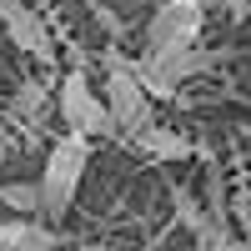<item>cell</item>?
I'll use <instances>...</instances> for the list:
<instances>
[{
	"mask_svg": "<svg viewBox=\"0 0 251 251\" xmlns=\"http://www.w3.org/2000/svg\"><path fill=\"white\" fill-rule=\"evenodd\" d=\"M86 171H91V141L66 131V136L50 146L46 171H40V181H35V191H40V216H46V221H60V216L75 206Z\"/></svg>",
	"mask_w": 251,
	"mask_h": 251,
	"instance_id": "obj_1",
	"label": "cell"
},
{
	"mask_svg": "<svg viewBox=\"0 0 251 251\" xmlns=\"http://www.w3.org/2000/svg\"><path fill=\"white\" fill-rule=\"evenodd\" d=\"M100 60H106V96H100V100H106V111L116 121V136H136L141 126H151V106H156V100L136 86L131 55H126V50H106Z\"/></svg>",
	"mask_w": 251,
	"mask_h": 251,
	"instance_id": "obj_2",
	"label": "cell"
},
{
	"mask_svg": "<svg viewBox=\"0 0 251 251\" xmlns=\"http://www.w3.org/2000/svg\"><path fill=\"white\" fill-rule=\"evenodd\" d=\"M55 106H60V121H66L71 136L116 141V121H111V111H106V100H100V91L86 80V71H66V75H60Z\"/></svg>",
	"mask_w": 251,
	"mask_h": 251,
	"instance_id": "obj_3",
	"label": "cell"
},
{
	"mask_svg": "<svg viewBox=\"0 0 251 251\" xmlns=\"http://www.w3.org/2000/svg\"><path fill=\"white\" fill-rule=\"evenodd\" d=\"M206 25V0H161L156 15L146 20V46L141 55H171L201 40Z\"/></svg>",
	"mask_w": 251,
	"mask_h": 251,
	"instance_id": "obj_4",
	"label": "cell"
},
{
	"mask_svg": "<svg viewBox=\"0 0 251 251\" xmlns=\"http://www.w3.org/2000/svg\"><path fill=\"white\" fill-rule=\"evenodd\" d=\"M0 30H5V40H10L20 55L55 60V40H50V30H46V20H40L25 0H0Z\"/></svg>",
	"mask_w": 251,
	"mask_h": 251,
	"instance_id": "obj_5",
	"label": "cell"
},
{
	"mask_svg": "<svg viewBox=\"0 0 251 251\" xmlns=\"http://www.w3.org/2000/svg\"><path fill=\"white\" fill-rule=\"evenodd\" d=\"M151 66L171 80V86L181 91V80H191V75H206V71H216V50H201V46H186V50H171V55H146Z\"/></svg>",
	"mask_w": 251,
	"mask_h": 251,
	"instance_id": "obj_6",
	"label": "cell"
},
{
	"mask_svg": "<svg viewBox=\"0 0 251 251\" xmlns=\"http://www.w3.org/2000/svg\"><path fill=\"white\" fill-rule=\"evenodd\" d=\"M136 141V151L141 156H151V161H186V156H196V146L186 141L181 131H166V126H141V131L131 136Z\"/></svg>",
	"mask_w": 251,
	"mask_h": 251,
	"instance_id": "obj_7",
	"label": "cell"
},
{
	"mask_svg": "<svg viewBox=\"0 0 251 251\" xmlns=\"http://www.w3.org/2000/svg\"><path fill=\"white\" fill-rule=\"evenodd\" d=\"M55 246V231L35 216H10L0 221V251H50Z\"/></svg>",
	"mask_w": 251,
	"mask_h": 251,
	"instance_id": "obj_8",
	"label": "cell"
},
{
	"mask_svg": "<svg viewBox=\"0 0 251 251\" xmlns=\"http://www.w3.org/2000/svg\"><path fill=\"white\" fill-rule=\"evenodd\" d=\"M131 75H136V86L151 96V100H171V96H176V86H171V80H166L146 55H131Z\"/></svg>",
	"mask_w": 251,
	"mask_h": 251,
	"instance_id": "obj_9",
	"label": "cell"
},
{
	"mask_svg": "<svg viewBox=\"0 0 251 251\" xmlns=\"http://www.w3.org/2000/svg\"><path fill=\"white\" fill-rule=\"evenodd\" d=\"M0 201H5L15 216H40V191H35V181H5V186H0Z\"/></svg>",
	"mask_w": 251,
	"mask_h": 251,
	"instance_id": "obj_10",
	"label": "cell"
},
{
	"mask_svg": "<svg viewBox=\"0 0 251 251\" xmlns=\"http://www.w3.org/2000/svg\"><path fill=\"white\" fill-rule=\"evenodd\" d=\"M15 111H20V116H40V111H46V86H40V80H20Z\"/></svg>",
	"mask_w": 251,
	"mask_h": 251,
	"instance_id": "obj_11",
	"label": "cell"
},
{
	"mask_svg": "<svg viewBox=\"0 0 251 251\" xmlns=\"http://www.w3.org/2000/svg\"><path fill=\"white\" fill-rule=\"evenodd\" d=\"M216 5H221V10H231V15H246V10H251V0H216Z\"/></svg>",
	"mask_w": 251,
	"mask_h": 251,
	"instance_id": "obj_12",
	"label": "cell"
},
{
	"mask_svg": "<svg viewBox=\"0 0 251 251\" xmlns=\"http://www.w3.org/2000/svg\"><path fill=\"white\" fill-rule=\"evenodd\" d=\"M141 251H156V246H141Z\"/></svg>",
	"mask_w": 251,
	"mask_h": 251,
	"instance_id": "obj_13",
	"label": "cell"
}]
</instances>
